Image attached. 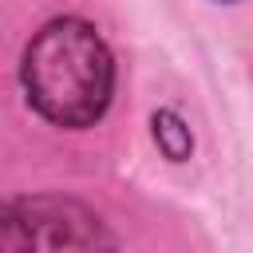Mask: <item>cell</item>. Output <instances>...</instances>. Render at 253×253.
Segmentation results:
<instances>
[{"label":"cell","instance_id":"2","mask_svg":"<svg viewBox=\"0 0 253 253\" xmlns=\"http://www.w3.org/2000/svg\"><path fill=\"white\" fill-rule=\"evenodd\" d=\"M0 249H119V233L79 198L67 194H24L0 206Z\"/></svg>","mask_w":253,"mask_h":253},{"label":"cell","instance_id":"4","mask_svg":"<svg viewBox=\"0 0 253 253\" xmlns=\"http://www.w3.org/2000/svg\"><path fill=\"white\" fill-rule=\"evenodd\" d=\"M217 4H233V0H217Z\"/></svg>","mask_w":253,"mask_h":253},{"label":"cell","instance_id":"1","mask_svg":"<svg viewBox=\"0 0 253 253\" xmlns=\"http://www.w3.org/2000/svg\"><path fill=\"white\" fill-rule=\"evenodd\" d=\"M20 87L43 123L87 130L115 99V55L91 20L55 16L24 43Z\"/></svg>","mask_w":253,"mask_h":253},{"label":"cell","instance_id":"3","mask_svg":"<svg viewBox=\"0 0 253 253\" xmlns=\"http://www.w3.org/2000/svg\"><path fill=\"white\" fill-rule=\"evenodd\" d=\"M150 138L166 162H186L194 154V130L174 107H158L150 115Z\"/></svg>","mask_w":253,"mask_h":253}]
</instances>
